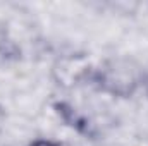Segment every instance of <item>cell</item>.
Here are the masks:
<instances>
[{
	"instance_id": "1",
	"label": "cell",
	"mask_w": 148,
	"mask_h": 146,
	"mask_svg": "<svg viewBox=\"0 0 148 146\" xmlns=\"http://www.w3.org/2000/svg\"><path fill=\"white\" fill-rule=\"evenodd\" d=\"M31 146H57L55 143H50V141H36V143H33Z\"/></svg>"
}]
</instances>
